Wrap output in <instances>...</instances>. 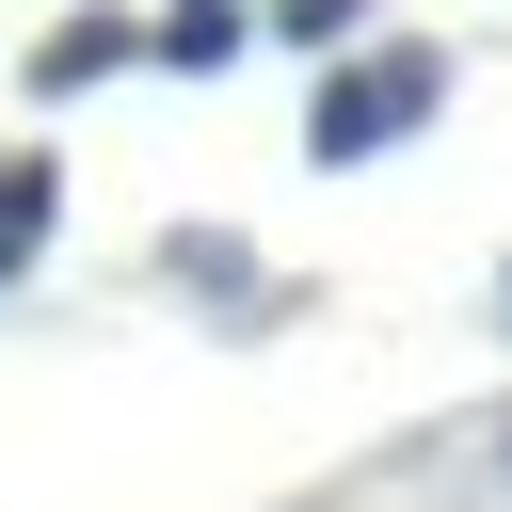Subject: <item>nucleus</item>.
<instances>
[{"label":"nucleus","instance_id":"obj_4","mask_svg":"<svg viewBox=\"0 0 512 512\" xmlns=\"http://www.w3.org/2000/svg\"><path fill=\"white\" fill-rule=\"evenodd\" d=\"M160 48H176V64H224V48H240V0H176Z\"/></svg>","mask_w":512,"mask_h":512},{"label":"nucleus","instance_id":"obj_1","mask_svg":"<svg viewBox=\"0 0 512 512\" xmlns=\"http://www.w3.org/2000/svg\"><path fill=\"white\" fill-rule=\"evenodd\" d=\"M432 96H448V64H432V48L336 64V80H320V112H304V144H320V160H384V144H400V128H416Z\"/></svg>","mask_w":512,"mask_h":512},{"label":"nucleus","instance_id":"obj_3","mask_svg":"<svg viewBox=\"0 0 512 512\" xmlns=\"http://www.w3.org/2000/svg\"><path fill=\"white\" fill-rule=\"evenodd\" d=\"M112 48H128V16H80V32H48V64H32V80H48V96H64V80H96V64H112Z\"/></svg>","mask_w":512,"mask_h":512},{"label":"nucleus","instance_id":"obj_2","mask_svg":"<svg viewBox=\"0 0 512 512\" xmlns=\"http://www.w3.org/2000/svg\"><path fill=\"white\" fill-rule=\"evenodd\" d=\"M48 240V160H0V272Z\"/></svg>","mask_w":512,"mask_h":512},{"label":"nucleus","instance_id":"obj_5","mask_svg":"<svg viewBox=\"0 0 512 512\" xmlns=\"http://www.w3.org/2000/svg\"><path fill=\"white\" fill-rule=\"evenodd\" d=\"M352 16H368V0H288V32H304V48H336Z\"/></svg>","mask_w":512,"mask_h":512}]
</instances>
